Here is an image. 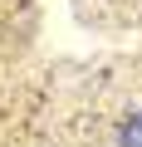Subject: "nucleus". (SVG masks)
<instances>
[{
	"label": "nucleus",
	"instance_id": "f257e3e1",
	"mask_svg": "<svg viewBox=\"0 0 142 147\" xmlns=\"http://www.w3.org/2000/svg\"><path fill=\"white\" fill-rule=\"evenodd\" d=\"M122 147H142V113H137V118L122 127Z\"/></svg>",
	"mask_w": 142,
	"mask_h": 147
}]
</instances>
